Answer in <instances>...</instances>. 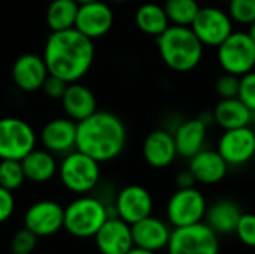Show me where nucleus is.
<instances>
[{
    "mask_svg": "<svg viewBox=\"0 0 255 254\" xmlns=\"http://www.w3.org/2000/svg\"><path fill=\"white\" fill-rule=\"evenodd\" d=\"M94 42L75 27L51 31L43 49L48 72L66 82H76L90 70L94 61Z\"/></svg>",
    "mask_w": 255,
    "mask_h": 254,
    "instance_id": "1",
    "label": "nucleus"
},
{
    "mask_svg": "<svg viewBox=\"0 0 255 254\" xmlns=\"http://www.w3.org/2000/svg\"><path fill=\"white\" fill-rule=\"evenodd\" d=\"M127 142V129L120 117L108 111H96L78 123L76 150L99 163L117 159Z\"/></svg>",
    "mask_w": 255,
    "mask_h": 254,
    "instance_id": "2",
    "label": "nucleus"
},
{
    "mask_svg": "<svg viewBox=\"0 0 255 254\" xmlns=\"http://www.w3.org/2000/svg\"><path fill=\"white\" fill-rule=\"evenodd\" d=\"M157 39V46L163 63L179 73L196 69L203 57V43L191 27L169 25Z\"/></svg>",
    "mask_w": 255,
    "mask_h": 254,
    "instance_id": "3",
    "label": "nucleus"
},
{
    "mask_svg": "<svg viewBox=\"0 0 255 254\" xmlns=\"http://www.w3.org/2000/svg\"><path fill=\"white\" fill-rule=\"evenodd\" d=\"M109 217L108 208L102 201L82 195L64 208L63 229L79 240L94 238L97 231Z\"/></svg>",
    "mask_w": 255,
    "mask_h": 254,
    "instance_id": "4",
    "label": "nucleus"
},
{
    "mask_svg": "<svg viewBox=\"0 0 255 254\" xmlns=\"http://www.w3.org/2000/svg\"><path fill=\"white\" fill-rule=\"evenodd\" d=\"M58 174L63 186L69 192L87 195L94 190L100 181V163L79 150H73L63 156Z\"/></svg>",
    "mask_w": 255,
    "mask_h": 254,
    "instance_id": "5",
    "label": "nucleus"
},
{
    "mask_svg": "<svg viewBox=\"0 0 255 254\" xmlns=\"http://www.w3.org/2000/svg\"><path fill=\"white\" fill-rule=\"evenodd\" d=\"M169 254H220V237L205 223L173 228L167 244Z\"/></svg>",
    "mask_w": 255,
    "mask_h": 254,
    "instance_id": "6",
    "label": "nucleus"
},
{
    "mask_svg": "<svg viewBox=\"0 0 255 254\" xmlns=\"http://www.w3.org/2000/svg\"><path fill=\"white\" fill-rule=\"evenodd\" d=\"M218 63L224 72L244 76L255 69V42L248 31H233L218 46Z\"/></svg>",
    "mask_w": 255,
    "mask_h": 254,
    "instance_id": "7",
    "label": "nucleus"
},
{
    "mask_svg": "<svg viewBox=\"0 0 255 254\" xmlns=\"http://www.w3.org/2000/svg\"><path fill=\"white\" fill-rule=\"evenodd\" d=\"M208 202L205 195L196 189H178L166 207L167 223L172 228H184L205 220Z\"/></svg>",
    "mask_w": 255,
    "mask_h": 254,
    "instance_id": "8",
    "label": "nucleus"
},
{
    "mask_svg": "<svg viewBox=\"0 0 255 254\" xmlns=\"http://www.w3.org/2000/svg\"><path fill=\"white\" fill-rule=\"evenodd\" d=\"M36 148V133L33 127L15 117L0 118V160H22Z\"/></svg>",
    "mask_w": 255,
    "mask_h": 254,
    "instance_id": "9",
    "label": "nucleus"
},
{
    "mask_svg": "<svg viewBox=\"0 0 255 254\" xmlns=\"http://www.w3.org/2000/svg\"><path fill=\"white\" fill-rule=\"evenodd\" d=\"M190 27L203 45L215 48L235 31L229 12L215 6L200 7Z\"/></svg>",
    "mask_w": 255,
    "mask_h": 254,
    "instance_id": "10",
    "label": "nucleus"
},
{
    "mask_svg": "<svg viewBox=\"0 0 255 254\" xmlns=\"http://www.w3.org/2000/svg\"><path fill=\"white\" fill-rule=\"evenodd\" d=\"M64 208L49 199L37 201L30 205L24 214V228L31 231L37 238L52 237L63 229Z\"/></svg>",
    "mask_w": 255,
    "mask_h": 254,
    "instance_id": "11",
    "label": "nucleus"
},
{
    "mask_svg": "<svg viewBox=\"0 0 255 254\" xmlns=\"http://www.w3.org/2000/svg\"><path fill=\"white\" fill-rule=\"evenodd\" d=\"M217 151L229 166H242L255 156V130L251 126L224 130Z\"/></svg>",
    "mask_w": 255,
    "mask_h": 254,
    "instance_id": "12",
    "label": "nucleus"
},
{
    "mask_svg": "<svg viewBox=\"0 0 255 254\" xmlns=\"http://www.w3.org/2000/svg\"><path fill=\"white\" fill-rule=\"evenodd\" d=\"M154 199L148 189L139 184L124 187L115 199L117 217L128 225H133L152 214Z\"/></svg>",
    "mask_w": 255,
    "mask_h": 254,
    "instance_id": "13",
    "label": "nucleus"
},
{
    "mask_svg": "<svg viewBox=\"0 0 255 254\" xmlns=\"http://www.w3.org/2000/svg\"><path fill=\"white\" fill-rule=\"evenodd\" d=\"M114 25V12L106 1L96 0L79 4L75 28L90 39L105 36Z\"/></svg>",
    "mask_w": 255,
    "mask_h": 254,
    "instance_id": "14",
    "label": "nucleus"
},
{
    "mask_svg": "<svg viewBox=\"0 0 255 254\" xmlns=\"http://www.w3.org/2000/svg\"><path fill=\"white\" fill-rule=\"evenodd\" d=\"M78 123L69 117H60L48 121L40 132V142L49 153L66 156L76 150Z\"/></svg>",
    "mask_w": 255,
    "mask_h": 254,
    "instance_id": "15",
    "label": "nucleus"
},
{
    "mask_svg": "<svg viewBox=\"0 0 255 254\" xmlns=\"http://www.w3.org/2000/svg\"><path fill=\"white\" fill-rule=\"evenodd\" d=\"M96 247L102 254H126L134 247L131 225L120 217H109L94 235Z\"/></svg>",
    "mask_w": 255,
    "mask_h": 254,
    "instance_id": "16",
    "label": "nucleus"
},
{
    "mask_svg": "<svg viewBox=\"0 0 255 254\" xmlns=\"http://www.w3.org/2000/svg\"><path fill=\"white\" fill-rule=\"evenodd\" d=\"M170 234V225L158 217H154L152 214L131 225L134 247H140L155 253L167 249Z\"/></svg>",
    "mask_w": 255,
    "mask_h": 254,
    "instance_id": "17",
    "label": "nucleus"
},
{
    "mask_svg": "<svg viewBox=\"0 0 255 254\" xmlns=\"http://www.w3.org/2000/svg\"><path fill=\"white\" fill-rule=\"evenodd\" d=\"M48 75L49 72L42 55L24 54L18 57L12 66V79L15 85L27 93L40 90Z\"/></svg>",
    "mask_w": 255,
    "mask_h": 254,
    "instance_id": "18",
    "label": "nucleus"
},
{
    "mask_svg": "<svg viewBox=\"0 0 255 254\" xmlns=\"http://www.w3.org/2000/svg\"><path fill=\"white\" fill-rule=\"evenodd\" d=\"M142 153L145 162L155 169L170 166L178 157L173 133L164 129H157L151 132L143 141Z\"/></svg>",
    "mask_w": 255,
    "mask_h": 254,
    "instance_id": "19",
    "label": "nucleus"
},
{
    "mask_svg": "<svg viewBox=\"0 0 255 254\" xmlns=\"http://www.w3.org/2000/svg\"><path fill=\"white\" fill-rule=\"evenodd\" d=\"M188 169L200 184H218L227 175L229 165L217 150H202L190 159Z\"/></svg>",
    "mask_w": 255,
    "mask_h": 254,
    "instance_id": "20",
    "label": "nucleus"
},
{
    "mask_svg": "<svg viewBox=\"0 0 255 254\" xmlns=\"http://www.w3.org/2000/svg\"><path fill=\"white\" fill-rule=\"evenodd\" d=\"M61 105L66 115L76 123L88 118L97 111V100L94 93L78 81L67 85L61 97Z\"/></svg>",
    "mask_w": 255,
    "mask_h": 254,
    "instance_id": "21",
    "label": "nucleus"
},
{
    "mask_svg": "<svg viewBox=\"0 0 255 254\" xmlns=\"http://www.w3.org/2000/svg\"><path fill=\"white\" fill-rule=\"evenodd\" d=\"M242 210L238 202L232 199H220L212 205H208L205 214V223L220 237L232 235L236 231V226L242 217Z\"/></svg>",
    "mask_w": 255,
    "mask_h": 254,
    "instance_id": "22",
    "label": "nucleus"
},
{
    "mask_svg": "<svg viewBox=\"0 0 255 254\" xmlns=\"http://www.w3.org/2000/svg\"><path fill=\"white\" fill-rule=\"evenodd\" d=\"M206 130L208 124H205L199 117L181 123L173 132L178 156L191 159L194 154L202 151L206 141Z\"/></svg>",
    "mask_w": 255,
    "mask_h": 254,
    "instance_id": "23",
    "label": "nucleus"
},
{
    "mask_svg": "<svg viewBox=\"0 0 255 254\" xmlns=\"http://www.w3.org/2000/svg\"><path fill=\"white\" fill-rule=\"evenodd\" d=\"M212 115L214 121L224 130L251 126L253 120V111L239 97L221 99L217 103Z\"/></svg>",
    "mask_w": 255,
    "mask_h": 254,
    "instance_id": "24",
    "label": "nucleus"
},
{
    "mask_svg": "<svg viewBox=\"0 0 255 254\" xmlns=\"http://www.w3.org/2000/svg\"><path fill=\"white\" fill-rule=\"evenodd\" d=\"M25 180L31 183H46L54 178L58 172V165L55 156L48 150L33 148L22 160H21Z\"/></svg>",
    "mask_w": 255,
    "mask_h": 254,
    "instance_id": "25",
    "label": "nucleus"
},
{
    "mask_svg": "<svg viewBox=\"0 0 255 254\" xmlns=\"http://www.w3.org/2000/svg\"><path fill=\"white\" fill-rule=\"evenodd\" d=\"M134 19L140 31L154 37L160 36L170 25L164 7L161 4L151 3V1L139 6V9L136 10Z\"/></svg>",
    "mask_w": 255,
    "mask_h": 254,
    "instance_id": "26",
    "label": "nucleus"
},
{
    "mask_svg": "<svg viewBox=\"0 0 255 254\" xmlns=\"http://www.w3.org/2000/svg\"><path fill=\"white\" fill-rule=\"evenodd\" d=\"M79 4L75 0H52L46 9V24L51 31L75 27Z\"/></svg>",
    "mask_w": 255,
    "mask_h": 254,
    "instance_id": "27",
    "label": "nucleus"
},
{
    "mask_svg": "<svg viewBox=\"0 0 255 254\" xmlns=\"http://www.w3.org/2000/svg\"><path fill=\"white\" fill-rule=\"evenodd\" d=\"M172 25L190 27L200 9L197 0H166L163 4Z\"/></svg>",
    "mask_w": 255,
    "mask_h": 254,
    "instance_id": "28",
    "label": "nucleus"
},
{
    "mask_svg": "<svg viewBox=\"0 0 255 254\" xmlns=\"http://www.w3.org/2000/svg\"><path fill=\"white\" fill-rule=\"evenodd\" d=\"M25 181L24 169L21 165V160H10L3 159L0 160V186L15 192L18 190Z\"/></svg>",
    "mask_w": 255,
    "mask_h": 254,
    "instance_id": "29",
    "label": "nucleus"
},
{
    "mask_svg": "<svg viewBox=\"0 0 255 254\" xmlns=\"http://www.w3.org/2000/svg\"><path fill=\"white\" fill-rule=\"evenodd\" d=\"M229 15L233 22L250 25L255 21V0H232L229 3Z\"/></svg>",
    "mask_w": 255,
    "mask_h": 254,
    "instance_id": "30",
    "label": "nucleus"
},
{
    "mask_svg": "<svg viewBox=\"0 0 255 254\" xmlns=\"http://www.w3.org/2000/svg\"><path fill=\"white\" fill-rule=\"evenodd\" d=\"M37 237L27 228L19 229L10 240L12 254H33L37 246Z\"/></svg>",
    "mask_w": 255,
    "mask_h": 254,
    "instance_id": "31",
    "label": "nucleus"
},
{
    "mask_svg": "<svg viewBox=\"0 0 255 254\" xmlns=\"http://www.w3.org/2000/svg\"><path fill=\"white\" fill-rule=\"evenodd\" d=\"M235 234L244 246L255 249V214L244 213Z\"/></svg>",
    "mask_w": 255,
    "mask_h": 254,
    "instance_id": "32",
    "label": "nucleus"
},
{
    "mask_svg": "<svg viewBox=\"0 0 255 254\" xmlns=\"http://www.w3.org/2000/svg\"><path fill=\"white\" fill-rule=\"evenodd\" d=\"M239 84H241V76L232 75V73H224L221 75L217 82H215V91L221 99H232L238 97L239 94Z\"/></svg>",
    "mask_w": 255,
    "mask_h": 254,
    "instance_id": "33",
    "label": "nucleus"
},
{
    "mask_svg": "<svg viewBox=\"0 0 255 254\" xmlns=\"http://www.w3.org/2000/svg\"><path fill=\"white\" fill-rule=\"evenodd\" d=\"M238 97L254 112L255 111V69L241 76Z\"/></svg>",
    "mask_w": 255,
    "mask_h": 254,
    "instance_id": "34",
    "label": "nucleus"
},
{
    "mask_svg": "<svg viewBox=\"0 0 255 254\" xmlns=\"http://www.w3.org/2000/svg\"><path fill=\"white\" fill-rule=\"evenodd\" d=\"M67 85H69V82H66V81H63L61 78L54 76V75L49 73V75L46 76V79H45V82H43V85H42L40 90H43V93H45L48 97L55 99V100H61V97H63V94H64Z\"/></svg>",
    "mask_w": 255,
    "mask_h": 254,
    "instance_id": "35",
    "label": "nucleus"
},
{
    "mask_svg": "<svg viewBox=\"0 0 255 254\" xmlns=\"http://www.w3.org/2000/svg\"><path fill=\"white\" fill-rule=\"evenodd\" d=\"M15 211V198L13 192L0 186V223H4L12 217Z\"/></svg>",
    "mask_w": 255,
    "mask_h": 254,
    "instance_id": "36",
    "label": "nucleus"
},
{
    "mask_svg": "<svg viewBox=\"0 0 255 254\" xmlns=\"http://www.w3.org/2000/svg\"><path fill=\"white\" fill-rule=\"evenodd\" d=\"M196 178L194 175L191 174V171H182L176 175V187L178 189H190V187H194L196 186Z\"/></svg>",
    "mask_w": 255,
    "mask_h": 254,
    "instance_id": "37",
    "label": "nucleus"
},
{
    "mask_svg": "<svg viewBox=\"0 0 255 254\" xmlns=\"http://www.w3.org/2000/svg\"><path fill=\"white\" fill-rule=\"evenodd\" d=\"M126 254H157V253H155V252L145 250V249H140V247H133L131 250H128Z\"/></svg>",
    "mask_w": 255,
    "mask_h": 254,
    "instance_id": "38",
    "label": "nucleus"
},
{
    "mask_svg": "<svg viewBox=\"0 0 255 254\" xmlns=\"http://www.w3.org/2000/svg\"><path fill=\"white\" fill-rule=\"evenodd\" d=\"M248 34L251 36V39L255 42V21L253 24H250V28H248Z\"/></svg>",
    "mask_w": 255,
    "mask_h": 254,
    "instance_id": "39",
    "label": "nucleus"
},
{
    "mask_svg": "<svg viewBox=\"0 0 255 254\" xmlns=\"http://www.w3.org/2000/svg\"><path fill=\"white\" fill-rule=\"evenodd\" d=\"M78 4H85V3H91V1H96V0H75Z\"/></svg>",
    "mask_w": 255,
    "mask_h": 254,
    "instance_id": "40",
    "label": "nucleus"
},
{
    "mask_svg": "<svg viewBox=\"0 0 255 254\" xmlns=\"http://www.w3.org/2000/svg\"><path fill=\"white\" fill-rule=\"evenodd\" d=\"M251 126H253V129L255 130V111L253 112V120H251Z\"/></svg>",
    "mask_w": 255,
    "mask_h": 254,
    "instance_id": "41",
    "label": "nucleus"
},
{
    "mask_svg": "<svg viewBox=\"0 0 255 254\" xmlns=\"http://www.w3.org/2000/svg\"><path fill=\"white\" fill-rule=\"evenodd\" d=\"M108 1H112V3H124L127 0H108Z\"/></svg>",
    "mask_w": 255,
    "mask_h": 254,
    "instance_id": "42",
    "label": "nucleus"
},
{
    "mask_svg": "<svg viewBox=\"0 0 255 254\" xmlns=\"http://www.w3.org/2000/svg\"><path fill=\"white\" fill-rule=\"evenodd\" d=\"M218 1H223V3H230L232 0H218Z\"/></svg>",
    "mask_w": 255,
    "mask_h": 254,
    "instance_id": "43",
    "label": "nucleus"
}]
</instances>
